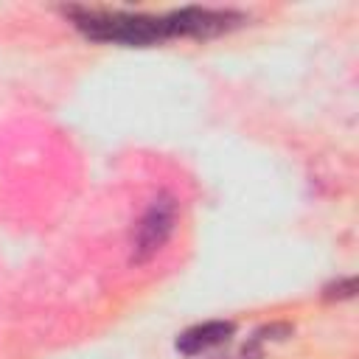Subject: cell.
Returning a JSON list of instances; mask_svg holds the SVG:
<instances>
[{"instance_id": "cell-3", "label": "cell", "mask_w": 359, "mask_h": 359, "mask_svg": "<svg viewBox=\"0 0 359 359\" xmlns=\"http://www.w3.org/2000/svg\"><path fill=\"white\" fill-rule=\"evenodd\" d=\"M233 331H236L233 323H227V320H210V323L194 325V328H188L185 334H180L177 348H180L182 353H188V356H196V353H202V351H208V348H216V345L227 342V339L233 337Z\"/></svg>"}, {"instance_id": "cell-2", "label": "cell", "mask_w": 359, "mask_h": 359, "mask_svg": "<svg viewBox=\"0 0 359 359\" xmlns=\"http://www.w3.org/2000/svg\"><path fill=\"white\" fill-rule=\"evenodd\" d=\"M174 222H177V205L168 196L154 199L135 230V261H146L149 255H154L168 241Z\"/></svg>"}, {"instance_id": "cell-1", "label": "cell", "mask_w": 359, "mask_h": 359, "mask_svg": "<svg viewBox=\"0 0 359 359\" xmlns=\"http://www.w3.org/2000/svg\"><path fill=\"white\" fill-rule=\"evenodd\" d=\"M73 25L95 42H118L132 48H146L174 36H216L236 22L241 14L219 8H180L163 17L151 14H126V11H95V8H70Z\"/></svg>"}]
</instances>
